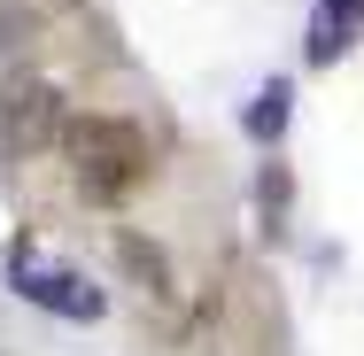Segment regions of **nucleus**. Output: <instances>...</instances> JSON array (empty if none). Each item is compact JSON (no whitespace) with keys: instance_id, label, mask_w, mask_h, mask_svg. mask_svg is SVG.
<instances>
[{"instance_id":"f257e3e1","label":"nucleus","mask_w":364,"mask_h":356,"mask_svg":"<svg viewBox=\"0 0 364 356\" xmlns=\"http://www.w3.org/2000/svg\"><path fill=\"white\" fill-rule=\"evenodd\" d=\"M63 155H70V186L85 202H124L147 178V140L124 124V117H70L63 124Z\"/></svg>"},{"instance_id":"f03ea898","label":"nucleus","mask_w":364,"mask_h":356,"mask_svg":"<svg viewBox=\"0 0 364 356\" xmlns=\"http://www.w3.org/2000/svg\"><path fill=\"white\" fill-rule=\"evenodd\" d=\"M0 279H8V294H23V302H31V310H47V318H70V325H101V318H109V294L85 279L77 264H63L47 240H31V232H16V240H8Z\"/></svg>"},{"instance_id":"7ed1b4c3","label":"nucleus","mask_w":364,"mask_h":356,"mask_svg":"<svg viewBox=\"0 0 364 356\" xmlns=\"http://www.w3.org/2000/svg\"><path fill=\"white\" fill-rule=\"evenodd\" d=\"M63 124H70V109H63V93L47 77H8L0 85V140H8V155L63 147Z\"/></svg>"},{"instance_id":"20e7f679","label":"nucleus","mask_w":364,"mask_h":356,"mask_svg":"<svg viewBox=\"0 0 364 356\" xmlns=\"http://www.w3.org/2000/svg\"><path fill=\"white\" fill-rule=\"evenodd\" d=\"M364 31V0H310V23H302V63L310 70H333Z\"/></svg>"},{"instance_id":"39448f33","label":"nucleus","mask_w":364,"mask_h":356,"mask_svg":"<svg viewBox=\"0 0 364 356\" xmlns=\"http://www.w3.org/2000/svg\"><path fill=\"white\" fill-rule=\"evenodd\" d=\"M287 117H294V85H287V77H264V85H256V101L240 109V132H248L256 147H279Z\"/></svg>"}]
</instances>
